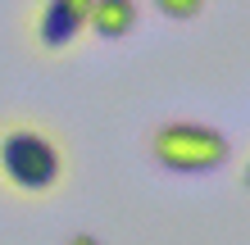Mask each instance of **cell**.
<instances>
[{"instance_id":"cell-7","label":"cell","mask_w":250,"mask_h":245,"mask_svg":"<svg viewBox=\"0 0 250 245\" xmlns=\"http://www.w3.org/2000/svg\"><path fill=\"white\" fill-rule=\"evenodd\" d=\"M241 186H246V191H250V164H246V172H241Z\"/></svg>"},{"instance_id":"cell-6","label":"cell","mask_w":250,"mask_h":245,"mask_svg":"<svg viewBox=\"0 0 250 245\" xmlns=\"http://www.w3.org/2000/svg\"><path fill=\"white\" fill-rule=\"evenodd\" d=\"M68 245H100V241H96V236H86V232H78V236H73Z\"/></svg>"},{"instance_id":"cell-5","label":"cell","mask_w":250,"mask_h":245,"mask_svg":"<svg viewBox=\"0 0 250 245\" xmlns=\"http://www.w3.org/2000/svg\"><path fill=\"white\" fill-rule=\"evenodd\" d=\"M155 9L164 19H178V23H191L196 14L205 9V0H155Z\"/></svg>"},{"instance_id":"cell-1","label":"cell","mask_w":250,"mask_h":245,"mask_svg":"<svg viewBox=\"0 0 250 245\" xmlns=\"http://www.w3.org/2000/svg\"><path fill=\"white\" fill-rule=\"evenodd\" d=\"M68 177V154L37 123H0V182L14 195L41 200Z\"/></svg>"},{"instance_id":"cell-4","label":"cell","mask_w":250,"mask_h":245,"mask_svg":"<svg viewBox=\"0 0 250 245\" xmlns=\"http://www.w3.org/2000/svg\"><path fill=\"white\" fill-rule=\"evenodd\" d=\"M137 19H141L137 0H96L86 27H91L96 37H105V41H123L132 27H137Z\"/></svg>"},{"instance_id":"cell-3","label":"cell","mask_w":250,"mask_h":245,"mask_svg":"<svg viewBox=\"0 0 250 245\" xmlns=\"http://www.w3.org/2000/svg\"><path fill=\"white\" fill-rule=\"evenodd\" d=\"M91 5H96V0H46V5H41V14H37V23H32L37 46L46 50V55L68 50L73 41L86 32Z\"/></svg>"},{"instance_id":"cell-2","label":"cell","mask_w":250,"mask_h":245,"mask_svg":"<svg viewBox=\"0 0 250 245\" xmlns=\"http://www.w3.org/2000/svg\"><path fill=\"white\" fill-rule=\"evenodd\" d=\"M150 154L168 172H218L232 159V146L209 123H159L150 136Z\"/></svg>"}]
</instances>
